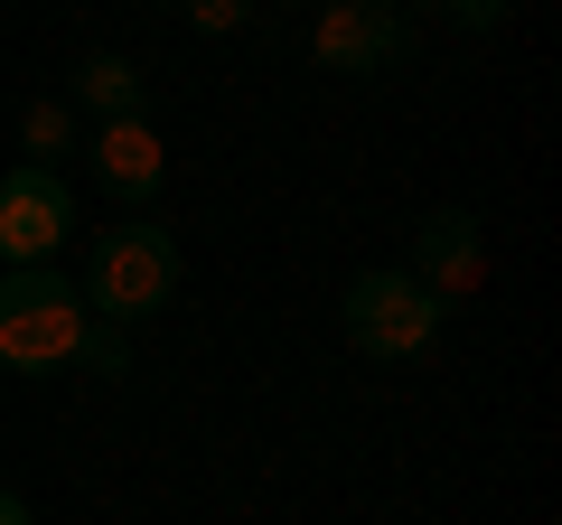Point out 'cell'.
Listing matches in <instances>:
<instances>
[{
  "instance_id": "cell-1",
  "label": "cell",
  "mask_w": 562,
  "mask_h": 525,
  "mask_svg": "<svg viewBox=\"0 0 562 525\" xmlns=\"http://www.w3.org/2000/svg\"><path fill=\"white\" fill-rule=\"evenodd\" d=\"M85 320H160L169 301H179V235L169 225H103L94 254H85V282H76Z\"/></svg>"
},
{
  "instance_id": "cell-2",
  "label": "cell",
  "mask_w": 562,
  "mask_h": 525,
  "mask_svg": "<svg viewBox=\"0 0 562 525\" xmlns=\"http://www.w3.org/2000/svg\"><path fill=\"white\" fill-rule=\"evenodd\" d=\"M76 338H85V301L57 262H20L0 272V366L10 376H57L76 366Z\"/></svg>"
},
{
  "instance_id": "cell-3",
  "label": "cell",
  "mask_w": 562,
  "mask_h": 525,
  "mask_svg": "<svg viewBox=\"0 0 562 525\" xmlns=\"http://www.w3.org/2000/svg\"><path fill=\"white\" fill-rule=\"evenodd\" d=\"M338 320H347V347H357V357L403 366V357H422V347L441 338L450 301H441V291H422L413 272H357Z\"/></svg>"
},
{
  "instance_id": "cell-4",
  "label": "cell",
  "mask_w": 562,
  "mask_h": 525,
  "mask_svg": "<svg viewBox=\"0 0 562 525\" xmlns=\"http://www.w3.org/2000/svg\"><path fill=\"white\" fill-rule=\"evenodd\" d=\"M310 57L328 76H394L413 57V20H403L394 0H328L319 29H310Z\"/></svg>"
},
{
  "instance_id": "cell-5",
  "label": "cell",
  "mask_w": 562,
  "mask_h": 525,
  "mask_svg": "<svg viewBox=\"0 0 562 525\" xmlns=\"http://www.w3.org/2000/svg\"><path fill=\"white\" fill-rule=\"evenodd\" d=\"M66 235H76V198H66L57 169H0V272L20 262H57Z\"/></svg>"
},
{
  "instance_id": "cell-6",
  "label": "cell",
  "mask_w": 562,
  "mask_h": 525,
  "mask_svg": "<svg viewBox=\"0 0 562 525\" xmlns=\"http://www.w3.org/2000/svg\"><path fill=\"white\" fill-rule=\"evenodd\" d=\"M487 272V235L469 206H431V216L413 225V282L422 291H441V301H460L469 282Z\"/></svg>"
},
{
  "instance_id": "cell-7",
  "label": "cell",
  "mask_w": 562,
  "mask_h": 525,
  "mask_svg": "<svg viewBox=\"0 0 562 525\" xmlns=\"http://www.w3.org/2000/svg\"><path fill=\"white\" fill-rule=\"evenodd\" d=\"M85 160H94V179L113 188L122 206H150V198H160V179H169V150H160L150 122H103Z\"/></svg>"
},
{
  "instance_id": "cell-8",
  "label": "cell",
  "mask_w": 562,
  "mask_h": 525,
  "mask_svg": "<svg viewBox=\"0 0 562 525\" xmlns=\"http://www.w3.org/2000/svg\"><path fill=\"white\" fill-rule=\"evenodd\" d=\"M76 103L103 122H140V103H150V76H140L132 57H113V47H94V57L76 66Z\"/></svg>"
},
{
  "instance_id": "cell-9",
  "label": "cell",
  "mask_w": 562,
  "mask_h": 525,
  "mask_svg": "<svg viewBox=\"0 0 562 525\" xmlns=\"http://www.w3.org/2000/svg\"><path fill=\"white\" fill-rule=\"evenodd\" d=\"M20 142H29V169H57L66 150H76V113H66V103H29Z\"/></svg>"
},
{
  "instance_id": "cell-10",
  "label": "cell",
  "mask_w": 562,
  "mask_h": 525,
  "mask_svg": "<svg viewBox=\"0 0 562 525\" xmlns=\"http://www.w3.org/2000/svg\"><path fill=\"white\" fill-rule=\"evenodd\" d=\"M76 366H94V376H132V328H113V320H85Z\"/></svg>"
},
{
  "instance_id": "cell-11",
  "label": "cell",
  "mask_w": 562,
  "mask_h": 525,
  "mask_svg": "<svg viewBox=\"0 0 562 525\" xmlns=\"http://www.w3.org/2000/svg\"><path fill=\"white\" fill-rule=\"evenodd\" d=\"M169 10H179L188 29H206V38H235V29L262 10V0H169Z\"/></svg>"
},
{
  "instance_id": "cell-12",
  "label": "cell",
  "mask_w": 562,
  "mask_h": 525,
  "mask_svg": "<svg viewBox=\"0 0 562 525\" xmlns=\"http://www.w3.org/2000/svg\"><path fill=\"white\" fill-rule=\"evenodd\" d=\"M441 10H450L460 29H497V20H506V0H441Z\"/></svg>"
},
{
  "instance_id": "cell-13",
  "label": "cell",
  "mask_w": 562,
  "mask_h": 525,
  "mask_svg": "<svg viewBox=\"0 0 562 525\" xmlns=\"http://www.w3.org/2000/svg\"><path fill=\"white\" fill-rule=\"evenodd\" d=\"M0 525H38V516H29V498H10V488H0Z\"/></svg>"
},
{
  "instance_id": "cell-14",
  "label": "cell",
  "mask_w": 562,
  "mask_h": 525,
  "mask_svg": "<svg viewBox=\"0 0 562 525\" xmlns=\"http://www.w3.org/2000/svg\"><path fill=\"white\" fill-rule=\"evenodd\" d=\"M431 10H441V0H431Z\"/></svg>"
}]
</instances>
